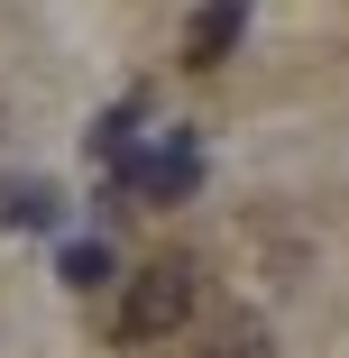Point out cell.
Segmentation results:
<instances>
[{"label":"cell","instance_id":"3957f363","mask_svg":"<svg viewBox=\"0 0 349 358\" xmlns=\"http://www.w3.org/2000/svg\"><path fill=\"white\" fill-rule=\"evenodd\" d=\"M248 37V0H202V10L184 19V64L193 74H212V64H230Z\"/></svg>","mask_w":349,"mask_h":358},{"label":"cell","instance_id":"8992f818","mask_svg":"<svg viewBox=\"0 0 349 358\" xmlns=\"http://www.w3.org/2000/svg\"><path fill=\"white\" fill-rule=\"evenodd\" d=\"M55 275L74 285V294H92V285H111V248H101V239H64V257H55Z\"/></svg>","mask_w":349,"mask_h":358},{"label":"cell","instance_id":"5b68a950","mask_svg":"<svg viewBox=\"0 0 349 358\" xmlns=\"http://www.w3.org/2000/svg\"><path fill=\"white\" fill-rule=\"evenodd\" d=\"M202 358H276V331H266L257 313H230V322L212 331V349H202Z\"/></svg>","mask_w":349,"mask_h":358},{"label":"cell","instance_id":"277c9868","mask_svg":"<svg viewBox=\"0 0 349 358\" xmlns=\"http://www.w3.org/2000/svg\"><path fill=\"white\" fill-rule=\"evenodd\" d=\"M0 221H10V230H64V193L46 175H28V184L0 193Z\"/></svg>","mask_w":349,"mask_h":358},{"label":"cell","instance_id":"52a82bcc","mask_svg":"<svg viewBox=\"0 0 349 358\" xmlns=\"http://www.w3.org/2000/svg\"><path fill=\"white\" fill-rule=\"evenodd\" d=\"M129 148H138V101H120V110H101V129H92V157H111V166H120Z\"/></svg>","mask_w":349,"mask_h":358},{"label":"cell","instance_id":"6da1fadb","mask_svg":"<svg viewBox=\"0 0 349 358\" xmlns=\"http://www.w3.org/2000/svg\"><path fill=\"white\" fill-rule=\"evenodd\" d=\"M193 303H202V275H193V257H148V266L129 275V294H120V340H129V349L175 340V331L193 322Z\"/></svg>","mask_w":349,"mask_h":358},{"label":"cell","instance_id":"7a4b0ae2","mask_svg":"<svg viewBox=\"0 0 349 358\" xmlns=\"http://www.w3.org/2000/svg\"><path fill=\"white\" fill-rule=\"evenodd\" d=\"M193 184H202V148L184 129H166L157 148L120 157V193H138V202H193Z\"/></svg>","mask_w":349,"mask_h":358}]
</instances>
